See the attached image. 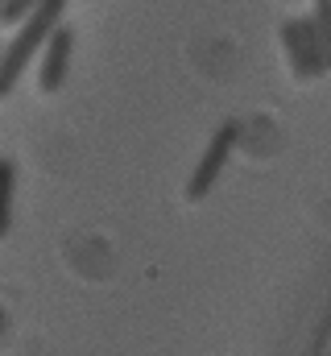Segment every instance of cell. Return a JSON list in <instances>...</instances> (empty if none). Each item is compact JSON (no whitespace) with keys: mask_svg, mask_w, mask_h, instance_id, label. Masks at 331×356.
Masks as SVG:
<instances>
[{"mask_svg":"<svg viewBox=\"0 0 331 356\" xmlns=\"http://www.w3.org/2000/svg\"><path fill=\"white\" fill-rule=\"evenodd\" d=\"M58 17H63V4H58V0L38 4V8L29 13V25L13 38V46H8V50H0V99L17 88V79L25 75V67H29L33 50H42V42L63 25Z\"/></svg>","mask_w":331,"mask_h":356,"instance_id":"obj_1","label":"cell"},{"mask_svg":"<svg viewBox=\"0 0 331 356\" xmlns=\"http://www.w3.org/2000/svg\"><path fill=\"white\" fill-rule=\"evenodd\" d=\"M282 42H286V54H290V67L298 79H315L328 71L323 63V46H319V33L311 21H286L282 25Z\"/></svg>","mask_w":331,"mask_h":356,"instance_id":"obj_2","label":"cell"},{"mask_svg":"<svg viewBox=\"0 0 331 356\" xmlns=\"http://www.w3.org/2000/svg\"><path fill=\"white\" fill-rule=\"evenodd\" d=\"M236 141H241V129H236V124H220V129H216L211 145L203 149L195 175H191V182H186V199H203V195L216 186V178H220V170H224V162L232 158V145H236Z\"/></svg>","mask_w":331,"mask_h":356,"instance_id":"obj_3","label":"cell"},{"mask_svg":"<svg viewBox=\"0 0 331 356\" xmlns=\"http://www.w3.org/2000/svg\"><path fill=\"white\" fill-rule=\"evenodd\" d=\"M42 71H38V83L42 91H58L67 79V67H71V50H75V33L71 25H58L46 42H42Z\"/></svg>","mask_w":331,"mask_h":356,"instance_id":"obj_4","label":"cell"},{"mask_svg":"<svg viewBox=\"0 0 331 356\" xmlns=\"http://www.w3.org/2000/svg\"><path fill=\"white\" fill-rule=\"evenodd\" d=\"M13 191H17V170L8 158H0V236L13 224Z\"/></svg>","mask_w":331,"mask_h":356,"instance_id":"obj_5","label":"cell"},{"mask_svg":"<svg viewBox=\"0 0 331 356\" xmlns=\"http://www.w3.org/2000/svg\"><path fill=\"white\" fill-rule=\"evenodd\" d=\"M315 33H319V46H323V63L331 67V0H319L315 4Z\"/></svg>","mask_w":331,"mask_h":356,"instance_id":"obj_6","label":"cell"},{"mask_svg":"<svg viewBox=\"0 0 331 356\" xmlns=\"http://www.w3.org/2000/svg\"><path fill=\"white\" fill-rule=\"evenodd\" d=\"M38 4L33 0H17V4H0V25H17L21 17H29Z\"/></svg>","mask_w":331,"mask_h":356,"instance_id":"obj_7","label":"cell"},{"mask_svg":"<svg viewBox=\"0 0 331 356\" xmlns=\"http://www.w3.org/2000/svg\"><path fill=\"white\" fill-rule=\"evenodd\" d=\"M0 332H4V307H0Z\"/></svg>","mask_w":331,"mask_h":356,"instance_id":"obj_8","label":"cell"}]
</instances>
